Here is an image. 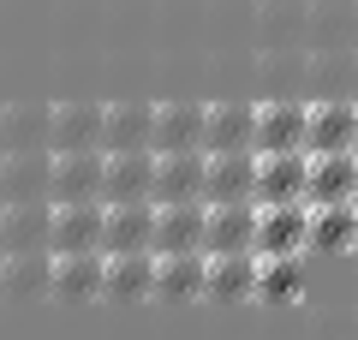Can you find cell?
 Instances as JSON below:
<instances>
[{
  "instance_id": "11",
  "label": "cell",
  "mask_w": 358,
  "mask_h": 340,
  "mask_svg": "<svg viewBox=\"0 0 358 340\" xmlns=\"http://www.w3.org/2000/svg\"><path fill=\"white\" fill-rule=\"evenodd\" d=\"M0 203H54V150H13Z\"/></svg>"
},
{
  "instance_id": "2",
  "label": "cell",
  "mask_w": 358,
  "mask_h": 340,
  "mask_svg": "<svg viewBox=\"0 0 358 340\" xmlns=\"http://www.w3.org/2000/svg\"><path fill=\"white\" fill-rule=\"evenodd\" d=\"M310 203H257V257H305Z\"/></svg>"
},
{
  "instance_id": "14",
  "label": "cell",
  "mask_w": 358,
  "mask_h": 340,
  "mask_svg": "<svg viewBox=\"0 0 358 340\" xmlns=\"http://www.w3.org/2000/svg\"><path fill=\"white\" fill-rule=\"evenodd\" d=\"M102 281H108V251H60L54 257V299L60 304L102 299Z\"/></svg>"
},
{
  "instance_id": "8",
  "label": "cell",
  "mask_w": 358,
  "mask_h": 340,
  "mask_svg": "<svg viewBox=\"0 0 358 340\" xmlns=\"http://www.w3.org/2000/svg\"><path fill=\"white\" fill-rule=\"evenodd\" d=\"M358 150V96L310 101V155H341Z\"/></svg>"
},
{
  "instance_id": "1",
  "label": "cell",
  "mask_w": 358,
  "mask_h": 340,
  "mask_svg": "<svg viewBox=\"0 0 358 340\" xmlns=\"http://www.w3.org/2000/svg\"><path fill=\"white\" fill-rule=\"evenodd\" d=\"M293 150H310V101L305 96L257 101V155H293Z\"/></svg>"
},
{
  "instance_id": "34",
  "label": "cell",
  "mask_w": 358,
  "mask_h": 340,
  "mask_svg": "<svg viewBox=\"0 0 358 340\" xmlns=\"http://www.w3.org/2000/svg\"><path fill=\"white\" fill-rule=\"evenodd\" d=\"M0 275H6V251H0Z\"/></svg>"
},
{
  "instance_id": "17",
  "label": "cell",
  "mask_w": 358,
  "mask_h": 340,
  "mask_svg": "<svg viewBox=\"0 0 358 340\" xmlns=\"http://www.w3.org/2000/svg\"><path fill=\"white\" fill-rule=\"evenodd\" d=\"M257 281H263V257H257V251L209 257V304H245V299H257Z\"/></svg>"
},
{
  "instance_id": "13",
  "label": "cell",
  "mask_w": 358,
  "mask_h": 340,
  "mask_svg": "<svg viewBox=\"0 0 358 340\" xmlns=\"http://www.w3.org/2000/svg\"><path fill=\"white\" fill-rule=\"evenodd\" d=\"M155 251H209V203H155Z\"/></svg>"
},
{
  "instance_id": "30",
  "label": "cell",
  "mask_w": 358,
  "mask_h": 340,
  "mask_svg": "<svg viewBox=\"0 0 358 340\" xmlns=\"http://www.w3.org/2000/svg\"><path fill=\"white\" fill-rule=\"evenodd\" d=\"M305 257H263V281H257V299L263 304H299L305 299Z\"/></svg>"
},
{
  "instance_id": "33",
  "label": "cell",
  "mask_w": 358,
  "mask_h": 340,
  "mask_svg": "<svg viewBox=\"0 0 358 340\" xmlns=\"http://www.w3.org/2000/svg\"><path fill=\"white\" fill-rule=\"evenodd\" d=\"M0 233H6V203H0Z\"/></svg>"
},
{
  "instance_id": "26",
  "label": "cell",
  "mask_w": 358,
  "mask_h": 340,
  "mask_svg": "<svg viewBox=\"0 0 358 340\" xmlns=\"http://www.w3.org/2000/svg\"><path fill=\"white\" fill-rule=\"evenodd\" d=\"M209 203H257V150L209 155Z\"/></svg>"
},
{
  "instance_id": "23",
  "label": "cell",
  "mask_w": 358,
  "mask_h": 340,
  "mask_svg": "<svg viewBox=\"0 0 358 340\" xmlns=\"http://www.w3.org/2000/svg\"><path fill=\"white\" fill-rule=\"evenodd\" d=\"M102 251H155V203H108Z\"/></svg>"
},
{
  "instance_id": "32",
  "label": "cell",
  "mask_w": 358,
  "mask_h": 340,
  "mask_svg": "<svg viewBox=\"0 0 358 340\" xmlns=\"http://www.w3.org/2000/svg\"><path fill=\"white\" fill-rule=\"evenodd\" d=\"M0 185H6V150H0Z\"/></svg>"
},
{
  "instance_id": "18",
  "label": "cell",
  "mask_w": 358,
  "mask_h": 340,
  "mask_svg": "<svg viewBox=\"0 0 358 340\" xmlns=\"http://www.w3.org/2000/svg\"><path fill=\"white\" fill-rule=\"evenodd\" d=\"M102 203H155V150L108 155V197Z\"/></svg>"
},
{
  "instance_id": "27",
  "label": "cell",
  "mask_w": 358,
  "mask_h": 340,
  "mask_svg": "<svg viewBox=\"0 0 358 340\" xmlns=\"http://www.w3.org/2000/svg\"><path fill=\"white\" fill-rule=\"evenodd\" d=\"M310 203H358V150L310 155Z\"/></svg>"
},
{
  "instance_id": "3",
  "label": "cell",
  "mask_w": 358,
  "mask_h": 340,
  "mask_svg": "<svg viewBox=\"0 0 358 340\" xmlns=\"http://www.w3.org/2000/svg\"><path fill=\"white\" fill-rule=\"evenodd\" d=\"M251 42H257V54L310 48V0H257Z\"/></svg>"
},
{
  "instance_id": "5",
  "label": "cell",
  "mask_w": 358,
  "mask_h": 340,
  "mask_svg": "<svg viewBox=\"0 0 358 340\" xmlns=\"http://www.w3.org/2000/svg\"><path fill=\"white\" fill-rule=\"evenodd\" d=\"M155 203H209V150L155 155Z\"/></svg>"
},
{
  "instance_id": "6",
  "label": "cell",
  "mask_w": 358,
  "mask_h": 340,
  "mask_svg": "<svg viewBox=\"0 0 358 340\" xmlns=\"http://www.w3.org/2000/svg\"><path fill=\"white\" fill-rule=\"evenodd\" d=\"M155 299L167 304L209 299V251H155Z\"/></svg>"
},
{
  "instance_id": "22",
  "label": "cell",
  "mask_w": 358,
  "mask_h": 340,
  "mask_svg": "<svg viewBox=\"0 0 358 340\" xmlns=\"http://www.w3.org/2000/svg\"><path fill=\"white\" fill-rule=\"evenodd\" d=\"M0 150H54V108L48 101H13L6 126H0Z\"/></svg>"
},
{
  "instance_id": "21",
  "label": "cell",
  "mask_w": 358,
  "mask_h": 340,
  "mask_svg": "<svg viewBox=\"0 0 358 340\" xmlns=\"http://www.w3.org/2000/svg\"><path fill=\"white\" fill-rule=\"evenodd\" d=\"M0 299H54V251H6Z\"/></svg>"
},
{
  "instance_id": "24",
  "label": "cell",
  "mask_w": 358,
  "mask_h": 340,
  "mask_svg": "<svg viewBox=\"0 0 358 340\" xmlns=\"http://www.w3.org/2000/svg\"><path fill=\"white\" fill-rule=\"evenodd\" d=\"M257 251V203H209V257Z\"/></svg>"
},
{
  "instance_id": "10",
  "label": "cell",
  "mask_w": 358,
  "mask_h": 340,
  "mask_svg": "<svg viewBox=\"0 0 358 340\" xmlns=\"http://www.w3.org/2000/svg\"><path fill=\"white\" fill-rule=\"evenodd\" d=\"M209 150V108L203 101H162L155 113V155Z\"/></svg>"
},
{
  "instance_id": "29",
  "label": "cell",
  "mask_w": 358,
  "mask_h": 340,
  "mask_svg": "<svg viewBox=\"0 0 358 340\" xmlns=\"http://www.w3.org/2000/svg\"><path fill=\"white\" fill-rule=\"evenodd\" d=\"M358 96V48H322L310 54V101Z\"/></svg>"
},
{
  "instance_id": "7",
  "label": "cell",
  "mask_w": 358,
  "mask_h": 340,
  "mask_svg": "<svg viewBox=\"0 0 358 340\" xmlns=\"http://www.w3.org/2000/svg\"><path fill=\"white\" fill-rule=\"evenodd\" d=\"M257 203H310V150L257 155Z\"/></svg>"
},
{
  "instance_id": "28",
  "label": "cell",
  "mask_w": 358,
  "mask_h": 340,
  "mask_svg": "<svg viewBox=\"0 0 358 340\" xmlns=\"http://www.w3.org/2000/svg\"><path fill=\"white\" fill-rule=\"evenodd\" d=\"M54 203H6V233H0V251H54Z\"/></svg>"
},
{
  "instance_id": "20",
  "label": "cell",
  "mask_w": 358,
  "mask_h": 340,
  "mask_svg": "<svg viewBox=\"0 0 358 340\" xmlns=\"http://www.w3.org/2000/svg\"><path fill=\"white\" fill-rule=\"evenodd\" d=\"M310 251L322 257L358 251V203H310Z\"/></svg>"
},
{
  "instance_id": "31",
  "label": "cell",
  "mask_w": 358,
  "mask_h": 340,
  "mask_svg": "<svg viewBox=\"0 0 358 340\" xmlns=\"http://www.w3.org/2000/svg\"><path fill=\"white\" fill-rule=\"evenodd\" d=\"M317 340H358V311H346V304H334V311H317V328H310Z\"/></svg>"
},
{
  "instance_id": "4",
  "label": "cell",
  "mask_w": 358,
  "mask_h": 340,
  "mask_svg": "<svg viewBox=\"0 0 358 340\" xmlns=\"http://www.w3.org/2000/svg\"><path fill=\"white\" fill-rule=\"evenodd\" d=\"M108 197V150L54 155V203H102Z\"/></svg>"
},
{
  "instance_id": "25",
  "label": "cell",
  "mask_w": 358,
  "mask_h": 340,
  "mask_svg": "<svg viewBox=\"0 0 358 340\" xmlns=\"http://www.w3.org/2000/svg\"><path fill=\"white\" fill-rule=\"evenodd\" d=\"M358 48V0H310V54Z\"/></svg>"
},
{
  "instance_id": "16",
  "label": "cell",
  "mask_w": 358,
  "mask_h": 340,
  "mask_svg": "<svg viewBox=\"0 0 358 340\" xmlns=\"http://www.w3.org/2000/svg\"><path fill=\"white\" fill-rule=\"evenodd\" d=\"M239 150H257V101L227 96L209 108V155H239Z\"/></svg>"
},
{
  "instance_id": "9",
  "label": "cell",
  "mask_w": 358,
  "mask_h": 340,
  "mask_svg": "<svg viewBox=\"0 0 358 340\" xmlns=\"http://www.w3.org/2000/svg\"><path fill=\"white\" fill-rule=\"evenodd\" d=\"M108 150V108L102 101H60L54 108V155Z\"/></svg>"
},
{
  "instance_id": "12",
  "label": "cell",
  "mask_w": 358,
  "mask_h": 340,
  "mask_svg": "<svg viewBox=\"0 0 358 340\" xmlns=\"http://www.w3.org/2000/svg\"><path fill=\"white\" fill-rule=\"evenodd\" d=\"M102 233H108V203H54V257L60 251H102Z\"/></svg>"
},
{
  "instance_id": "15",
  "label": "cell",
  "mask_w": 358,
  "mask_h": 340,
  "mask_svg": "<svg viewBox=\"0 0 358 340\" xmlns=\"http://www.w3.org/2000/svg\"><path fill=\"white\" fill-rule=\"evenodd\" d=\"M102 299H114V304H143V299H155V251H108Z\"/></svg>"
},
{
  "instance_id": "35",
  "label": "cell",
  "mask_w": 358,
  "mask_h": 340,
  "mask_svg": "<svg viewBox=\"0 0 358 340\" xmlns=\"http://www.w3.org/2000/svg\"><path fill=\"white\" fill-rule=\"evenodd\" d=\"M0 126H6V108H0Z\"/></svg>"
},
{
  "instance_id": "19",
  "label": "cell",
  "mask_w": 358,
  "mask_h": 340,
  "mask_svg": "<svg viewBox=\"0 0 358 340\" xmlns=\"http://www.w3.org/2000/svg\"><path fill=\"white\" fill-rule=\"evenodd\" d=\"M155 101H108V155L155 150Z\"/></svg>"
}]
</instances>
